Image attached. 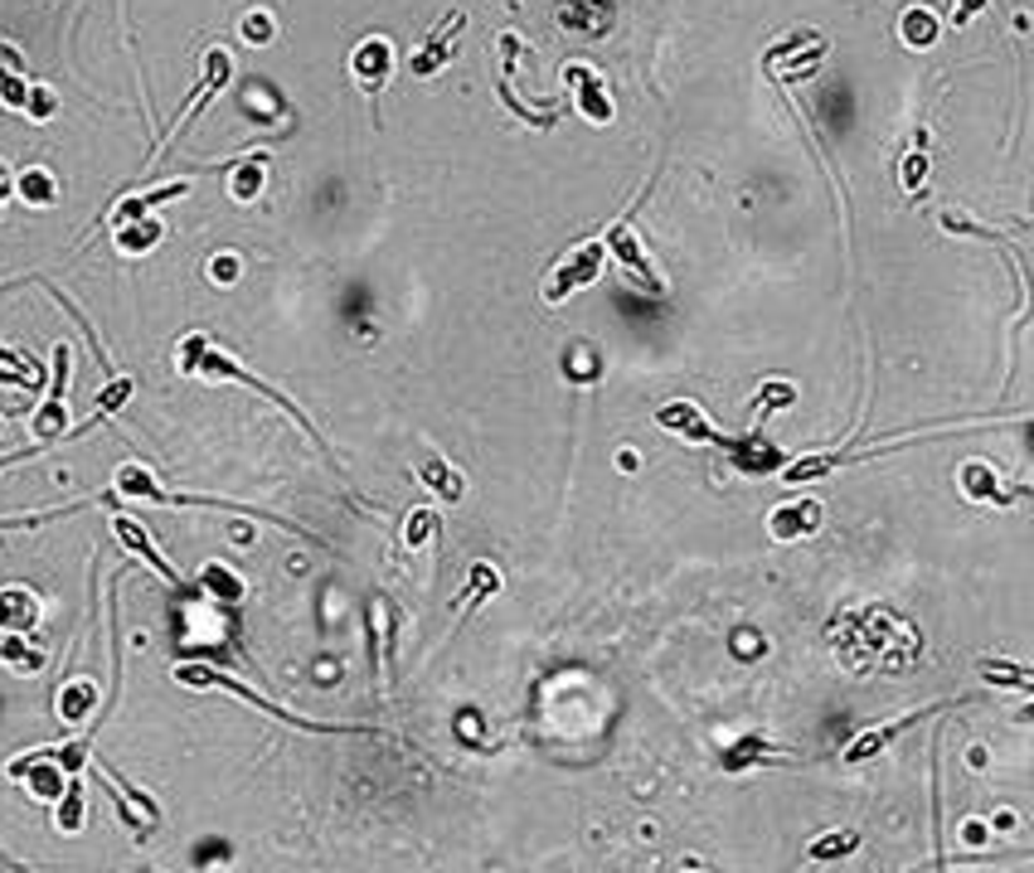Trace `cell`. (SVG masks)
<instances>
[{"mask_svg": "<svg viewBox=\"0 0 1034 873\" xmlns=\"http://www.w3.org/2000/svg\"><path fill=\"white\" fill-rule=\"evenodd\" d=\"M180 374H200V379H228V384H243V388L263 393V398H273L277 408H283V413L291 417V423H297L301 433H307V437L316 441V447H321V437H316L311 417L301 413L297 403H291V398H283V393H277L273 384H263L258 374H248V369H243V364L234 360V354H228V350H218V345H210V340H204V336H185V340H180ZM321 451H326V447H321Z\"/></svg>", "mask_w": 1034, "mask_h": 873, "instance_id": "cell-1", "label": "cell"}, {"mask_svg": "<svg viewBox=\"0 0 1034 873\" xmlns=\"http://www.w3.org/2000/svg\"><path fill=\"white\" fill-rule=\"evenodd\" d=\"M170 674H175V684H190V690H224V694H234V699H243V704H253V709L273 713V718H283L287 728H307V733H370L364 723H316V718H301V713H287L283 704L263 699L258 690H248V684H238L234 674H224V670H214V666H175Z\"/></svg>", "mask_w": 1034, "mask_h": 873, "instance_id": "cell-2", "label": "cell"}, {"mask_svg": "<svg viewBox=\"0 0 1034 873\" xmlns=\"http://www.w3.org/2000/svg\"><path fill=\"white\" fill-rule=\"evenodd\" d=\"M68 374H73V345H54V374H49V393H44V403L34 408V423H30V433H34V447L30 451H15V457H6L0 466H15L24 457H34V451H44V447H54V441H64L68 437Z\"/></svg>", "mask_w": 1034, "mask_h": 873, "instance_id": "cell-3", "label": "cell"}, {"mask_svg": "<svg viewBox=\"0 0 1034 873\" xmlns=\"http://www.w3.org/2000/svg\"><path fill=\"white\" fill-rule=\"evenodd\" d=\"M821 58H825V34L797 30L763 54V73H768L772 83H782V88H792V83H807L811 73L821 68Z\"/></svg>", "mask_w": 1034, "mask_h": 873, "instance_id": "cell-4", "label": "cell"}, {"mask_svg": "<svg viewBox=\"0 0 1034 873\" xmlns=\"http://www.w3.org/2000/svg\"><path fill=\"white\" fill-rule=\"evenodd\" d=\"M603 267H607V248H603V238H588V243H578V248L568 253V257L554 267L550 277H544V287H540L544 306H564L568 297H574V291L593 287V281L603 277Z\"/></svg>", "mask_w": 1034, "mask_h": 873, "instance_id": "cell-5", "label": "cell"}, {"mask_svg": "<svg viewBox=\"0 0 1034 873\" xmlns=\"http://www.w3.org/2000/svg\"><path fill=\"white\" fill-rule=\"evenodd\" d=\"M603 248H607V257H612V263L627 273L631 287L651 291V297H665V281H661V273H655L651 253L641 248L637 228H631V214H627V219H617V224L603 233Z\"/></svg>", "mask_w": 1034, "mask_h": 873, "instance_id": "cell-6", "label": "cell"}, {"mask_svg": "<svg viewBox=\"0 0 1034 873\" xmlns=\"http://www.w3.org/2000/svg\"><path fill=\"white\" fill-rule=\"evenodd\" d=\"M655 427H661V433H671V437H680V441H695V447H719V451L734 447V433L714 427L710 417L700 413V403H690V398L661 403V408H655Z\"/></svg>", "mask_w": 1034, "mask_h": 873, "instance_id": "cell-7", "label": "cell"}, {"mask_svg": "<svg viewBox=\"0 0 1034 873\" xmlns=\"http://www.w3.org/2000/svg\"><path fill=\"white\" fill-rule=\"evenodd\" d=\"M461 30H467V10H452V15L437 20L433 30L423 34V44L408 54V73H413V78H433V73H443L447 64H452Z\"/></svg>", "mask_w": 1034, "mask_h": 873, "instance_id": "cell-8", "label": "cell"}, {"mask_svg": "<svg viewBox=\"0 0 1034 873\" xmlns=\"http://www.w3.org/2000/svg\"><path fill=\"white\" fill-rule=\"evenodd\" d=\"M564 78H568V97H574L578 117L588 121V127H607V121L617 117L612 93H607L603 73L593 68V64H568V68H564Z\"/></svg>", "mask_w": 1034, "mask_h": 873, "instance_id": "cell-9", "label": "cell"}, {"mask_svg": "<svg viewBox=\"0 0 1034 873\" xmlns=\"http://www.w3.org/2000/svg\"><path fill=\"white\" fill-rule=\"evenodd\" d=\"M821 520H825L821 500H811V496L777 500V505L768 510V539L772 544H801V539L817 534Z\"/></svg>", "mask_w": 1034, "mask_h": 873, "instance_id": "cell-10", "label": "cell"}, {"mask_svg": "<svg viewBox=\"0 0 1034 873\" xmlns=\"http://www.w3.org/2000/svg\"><path fill=\"white\" fill-rule=\"evenodd\" d=\"M942 709H947V704H928V709H914V713H898V718H889V723H874V728H860L855 743L845 747V762H850V767H860V762L880 757L889 743H898V737H904L908 728H918L923 718H932V713H942Z\"/></svg>", "mask_w": 1034, "mask_h": 873, "instance_id": "cell-11", "label": "cell"}, {"mask_svg": "<svg viewBox=\"0 0 1034 873\" xmlns=\"http://www.w3.org/2000/svg\"><path fill=\"white\" fill-rule=\"evenodd\" d=\"M957 481H962V496L971 500V505H1015V500H1025V486L1005 490L1001 471H995L991 461H981V457L962 461V471H957Z\"/></svg>", "mask_w": 1034, "mask_h": 873, "instance_id": "cell-12", "label": "cell"}, {"mask_svg": "<svg viewBox=\"0 0 1034 873\" xmlns=\"http://www.w3.org/2000/svg\"><path fill=\"white\" fill-rule=\"evenodd\" d=\"M350 73H355V83L364 88V97H380L384 83L394 78V44H388L384 34L360 40V49L350 54Z\"/></svg>", "mask_w": 1034, "mask_h": 873, "instance_id": "cell-13", "label": "cell"}, {"mask_svg": "<svg viewBox=\"0 0 1034 873\" xmlns=\"http://www.w3.org/2000/svg\"><path fill=\"white\" fill-rule=\"evenodd\" d=\"M228 78H234V58H228V49H210V54H204V78H200V88H194V97L185 103V113H180V121L166 131V141L175 137V131L185 127V121L200 117L204 107H210V97H214L218 88H228Z\"/></svg>", "mask_w": 1034, "mask_h": 873, "instance_id": "cell-14", "label": "cell"}, {"mask_svg": "<svg viewBox=\"0 0 1034 873\" xmlns=\"http://www.w3.org/2000/svg\"><path fill=\"white\" fill-rule=\"evenodd\" d=\"M763 762H787V753L772 743L768 733H744V737H734V743L719 753V767L724 771H753V767H763Z\"/></svg>", "mask_w": 1034, "mask_h": 873, "instance_id": "cell-15", "label": "cell"}, {"mask_svg": "<svg viewBox=\"0 0 1034 873\" xmlns=\"http://www.w3.org/2000/svg\"><path fill=\"white\" fill-rule=\"evenodd\" d=\"M113 534H117V544L127 549V553H137V558L146 563V568H156V573H161L170 587H180V573H175V568H170V563L161 558V549L151 544V534H146V529H141L137 520H127V514H117V520H113Z\"/></svg>", "mask_w": 1034, "mask_h": 873, "instance_id": "cell-16", "label": "cell"}, {"mask_svg": "<svg viewBox=\"0 0 1034 873\" xmlns=\"http://www.w3.org/2000/svg\"><path fill=\"white\" fill-rule=\"evenodd\" d=\"M418 481L437 496V505H461V500H467V476H461V466L443 461V457H423Z\"/></svg>", "mask_w": 1034, "mask_h": 873, "instance_id": "cell-17", "label": "cell"}, {"mask_svg": "<svg viewBox=\"0 0 1034 873\" xmlns=\"http://www.w3.org/2000/svg\"><path fill=\"white\" fill-rule=\"evenodd\" d=\"M558 24L583 34V40H598L607 24H612V0H564L558 6Z\"/></svg>", "mask_w": 1034, "mask_h": 873, "instance_id": "cell-18", "label": "cell"}, {"mask_svg": "<svg viewBox=\"0 0 1034 873\" xmlns=\"http://www.w3.org/2000/svg\"><path fill=\"white\" fill-rule=\"evenodd\" d=\"M30 68H24V54L15 44L0 40V107H10V113H20L24 97H30Z\"/></svg>", "mask_w": 1034, "mask_h": 873, "instance_id": "cell-19", "label": "cell"}, {"mask_svg": "<svg viewBox=\"0 0 1034 873\" xmlns=\"http://www.w3.org/2000/svg\"><path fill=\"white\" fill-rule=\"evenodd\" d=\"M40 626V597L30 587H0V631L30 636Z\"/></svg>", "mask_w": 1034, "mask_h": 873, "instance_id": "cell-20", "label": "cell"}, {"mask_svg": "<svg viewBox=\"0 0 1034 873\" xmlns=\"http://www.w3.org/2000/svg\"><path fill=\"white\" fill-rule=\"evenodd\" d=\"M728 461H734L738 471H748V476H768V471H782L787 466L782 451H777L772 441H763V437H734Z\"/></svg>", "mask_w": 1034, "mask_h": 873, "instance_id": "cell-21", "label": "cell"}, {"mask_svg": "<svg viewBox=\"0 0 1034 873\" xmlns=\"http://www.w3.org/2000/svg\"><path fill=\"white\" fill-rule=\"evenodd\" d=\"M180 194H190V180H170V184H156V190H146V194H127V200H121V204L113 209V228H117V224H127V219L151 214L156 204L180 200Z\"/></svg>", "mask_w": 1034, "mask_h": 873, "instance_id": "cell-22", "label": "cell"}, {"mask_svg": "<svg viewBox=\"0 0 1034 873\" xmlns=\"http://www.w3.org/2000/svg\"><path fill=\"white\" fill-rule=\"evenodd\" d=\"M263 184H267V156L263 151H253V156H243V161L228 166V194H234L238 204L258 200Z\"/></svg>", "mask_w": 1034, "mask_h": 873, "instance_id": "cell-23", "label": "cell"}, {"mask_svg": "<svg viewBox=\"0 0 1034 873\" xmlns=\"http://www.w3.org/2000/svg\"><path fill=\"white\" fill-rule=\"evenodd\" d=\"M117 248L127 253V257H141V253H151L156 243L166 238V224L161 219H151V214H141V219H127V224H117Z\"/></svg>", "mask_w": 1034, "mask_h": 873, "instance_id": "cell-24", "label": "cell"}, {"mask_svg": "<svg viewBox=\"0 0 1034 873\" xmlns=\"http://www.w3.org/2000/svg\"><path fill=\"white\" fill-rule=\"evenodd\" d=\"M938 34H942V20L932 15L928 6H908L904 15H898V40H904L908 49H932L938 44Z\"/></svg>", "mask_w": 1034, "mask_h": 873, "instance_id": "cell-25", "label": "cell"}, {"mask_svg": "<svg viewBox=\"0 0 1034 873\" xmlns=\"http://www.w3.org/2000/svg\"><path fill=\"white\" fill-rule=\"evenodd\" d=\"M495 593H501V573H495L491 563H471V573H467V593L457 597V611H461V617H471V611H477L486 597H495Z\"/></svg>", "mask_w": 1034, "mask_h": 873, "instance_id": "cell-26", "label": "cell"}, {"mask_svg": "<svg viewBox=\"0 0 1034 873\" xmlns=\"http://www.w3.org/2000/svg\"><path fill=\"white\" fill-rule=\"evenodd\" d=\"M93 709H97V684L93 680H73V684L58 690V718H64L68 728H78Z\"/></svg>", "mask_w": 1034, "mask_h": 873, "instance_id": "cell-27", "label": "cell"}, {"mask_svg": "<svg viewBox=\"0 0 1034 873\" xmlns=\"http://www.w3.org/2000/svg\"><path fill=\"white\" fill-rule=\"evenodd\" d=\"M15 194L24 204H34V209H49L58 200V184H54V175H49L44 166H30V170H20L15 175Z\"/></svg>", "mask_w": 1034, "mask_h": 873, "instance_id": "cell-28", "label": "cell"}, {"mask_svg": "<svg viewBox=\"0 0 1034 873\" xmlns=\"http://www.w3.org/2000/svg\"><path fill=\"white\" fill-rule=\"evenodd\" d=\"M0 660H6L15 674H40L44 670V650L24 646L20 631H0Z\"/></svg>", "mask_w": 1034, "mask_h": 873, "instance_id": "cell-29", "label": "cell"}, {"mask_svg": "<svg viewBox=\"0 0 1034 873\" xmlns=\"http://www.w3.org/2000/svg\"><path fill=\"white\" fill-rule=\"evenodd\" d=\"M855 850H860V830H835V834H821L807 850V859L811 864H841V859H850Z\"/></svg>", "mask_w": 1034, "mask_h": 873, "instance_id": "cell-30", "label": "cell"}, {"mask_svg": "<svg viewBox=\"0 0 1034 873\" xmlns=\"http://www.w3.org/2000/svg\"><path fill=\"white\" fill-rule=\"evenodd\" d=\"M981 680H991L995 690H1020L1025 694L1034 684L1030 666H1015V660H981Z\"/></svg>", "mask_w": 1034, "mask_h": 873, "instance_id": "cell-31", "label": "cell"}, {"mask_svg": "<svg viewBox=\"0 0 1034 873\" xmlns=\"http://www.w3.org/2000/svg\"><path fill=\"white\" fill-rule=\"evenodd\" d=\"M54 830L58 834H78L83 830V786H78V777H73L64 786V796L54 801Z\"/></svg>", "mask_w": 1034, "mask_h": 873, "instance_id": "cell-32", "label": "cell"}, {"mask_svg": "<svg viewBox=\"0 0 1034 873\" xmlns=\"http://www.w3.org/2000/svg\"><path fill=\"white\" fill-rule=\"evenodd\" d=\"M131 388H137V384H131L127 374H117L113 384H107V393H103V398H97V408H93V417H88V423H83V427H68V433H88V427H97V423H103V417H113V413L121 408V403L131 398Z\"/></svg>", "mask_w": 1034, "mask_h": 873, "instance_id": "cell-33", "label": "cell"}, {"mask_svg": "<svg viewBox=\"0 0 1034 873\" xmlns=\"http://www.w3.org/2000/svg\"><path fill=\"white\" fill-rule=\"evenodd\" d=\"M437 529H443V520H437L433 510H413L404 524V549H428L437 539Z\"/></svg>", "mask_w": 1034, "mask_h": 873, "instance_id": "cell-34", "label": "cell"}, {"mask_svg": "<svg viewBox=\"0 0 1034 873\" xmlns=\"http://www.w3.org/2000/svg\"><path fill=\"white\" fill-rule=\"evenodd\" d=\"M200 583H204V593H210V597H224V601H238L243 597V577L228 573V568H218V563H210V568L200 573Z\"/></svg>", "mask_w": 1034, "mask_h": 873, "instance_id": "cell-35", "label": "cell"}, {"mask_svg": "<svg viewBox=\"0 0 1034 873\" xmlns=\"http://www.w3.org/2000/svg\"><path fill=\"white\" fill-rule=\"evenodd\" d=\"M40 379V369H34L24 354H15V350H6L0 345V384H15V388H24V384H34Z\"/></svg>", "mask_w": 1034, "mask_h": 873, "instance_id": "cell-36", "label": "cell"}, {"mask_svg": "<svg viewBox=\"0 0 1034 873\" xmlns=\"http://www.w3.org/2000/svg\"><path fill=\"white\" fill-rule=\"evenodd\" d=\"M238 34H243V40H248L253 49H263V44L277 40V20L267 15V10H248V15H243V24H238Z\"/></svg>", "mask_w": 1034, "mask_h": 873, "instance_id": "cell-37", "label": "cell"}, {"mask_svg": "<svg viewBox=\"0 0 1034 873\" xmlns=\"http://www.w3.org/2000/svg\"><path fill=\"white\" fill-rule=\"evenodd\" d=\"M928 151H908L904 166H898V184H904V194H918L923 184H928Z\"/></svg>", "mask_w": 1034, "mask_h": 873, "instance_id": "cell-38", "label": "cell"}, {"mask_svg": "<svg viewBox=\"0 0 1034 873\" xmlns=\"http://www.w3.org/2000/svg\"><path fill=\"white\" fill-rule=\"evenodd\" d=\"M20 113L30 117V121H49V117L58 113V97L49 93L44 83H30V97H24V107H20Z\"/></svg>", "mask_w": 1034, "mask_h": 873, "instance_id": "cell-39", "label": "cell"}, {"mask_svg": "<svg viewBox=\"0 0 1034 873\" xmlns=\"http://www.w3.org/2000/svg\"><path fill=\"white\" fill-rule=\"evenodd\" d=\"M792 403H797V388L782 384V379L763 384V393H758V408H763V413H768V408H792Z\"/></svg>", "mask_w": 1034, "mask_h": 873, "instance_id": "cell-40", "label": "cell"}, {"mask_svg": "<svg viewBox=\"0 0 1034 873\" xmlns=\"http://www.w3.org/2000/svg\"><path fill=\"white\" fill-rule=\"evenodd\" d=\"M210 281H214V287H234V281H238V257L234 253L210 257Z\"/></svg>", "mask_w": 1034, "mask_h": 873, "instance_id": "cell-41", "label": "cell"}, {"mask_svg": "<svg viewBox=\"0 0 1034 873\" xmlns=\"http://www.w3.org/2000/svg\"><path fill=\"white\" fill-rule=\"evenodd\" d=\"M564 374H568V379H583V384H588V379L598 374V360H593L588 350H574V354L564 360Z\"/></svg>", "mask_w": 1034, "mask_h": 873, "instance_id": "cell-42", "label": "cell"}, {"mask_svg": "<svg viewBox=\"0 0 1034 873\" xmlns=\"http://www.w3.org/2000/svg\"><path fill=\"white\" fill-rule=\"evenodd\" d=\"M981 10H991V0H952V24H957V30H967Z\"/></svg>", "mask_w": 1034, "mask_h": 873, "instance_id": "cell-43", "label": "cell"}, {"mask_svg": "<svg viewBox=\"0 0 1034 873\" xmlns=\"http://www.w3.org/2000/svg\"><path fill=\"white\" fill-rule=\"evenodd\" d=\"M10 194H15V170H10V166H0V204H6Z\"/></svg>", "mask_w": 1034, "mask_h": 873, "instance_id": "cell-44", "label": "cell"}, {"mask_svg": "<svg viewBox=\"0 0 1034 873\" xmlns=\"http://www.w3.org/2000/svg\"><path fill=\"white\" fill-rule=\"evenodd\" d=\"M962 834H967V844H987V826H977V820H971Z\"/></svg>", "mask_w": 1034, "mask_h": 873, "instance_id": "cell-45", "label": "cell"}, {"mask_svg": "<svg viewBox=\"0 0 1034 873\" xmlns=\"http://www.w3.org/2000/svg\"><path fill=\"white\" fill-rule=\"evenodd\" d=\"M0 471H6V466H0Z\"/></svg>", "mask_w": 1034, "mask_h": 873, "instance_id": "cell-46", "label": "cell"}]
</instances>
